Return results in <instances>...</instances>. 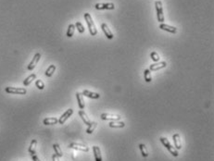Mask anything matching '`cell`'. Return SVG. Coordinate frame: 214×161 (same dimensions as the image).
<instances>
[{
    "instance_id": "obj_3",
    "label": "cell",
    "mask_w": 214,
    "mask_h": 161,
    "mask_svg": "<svg viewBox=\"0 0 214 161\" xmlns=\"http://www.w3.org/2000/svg\"><path fill=\"white\" fill-rule=\"evenodd\" d=\"M156 10H157V18L158 21H160V23L164 22V14H163V8H162V3L161 1H156L155 3Z\"/></svg>"
},
{
    "instance_id": "obj_18",
    "label": "cell",
    "mask_w": 214,
    "mask_h": 161,
    "mask_svg": "<svg viewBox=\"0 0 214 161\" xmlns=\"http://www.w3.org/2000/svg\"><path fill=\"white\" fill-rule=\"evenodd\" d=\"M76 98L78 101V106L81 109L84 108V95L80 93H76Z\"/></svg>"
},
{
    "instance_id": "obj_10",
    "label": "cell",
    "mask_w": 214,
    "mask_h": 161,
    "mask_svg": "<svg viewBox=\"0 0 214 161\" xmlns=\"http://www.w3.org/2000/svg\"><path fill=\"white\" fill-rule=\"evenodd\" d=\"M69 147L71 148V149H75V150H80V151H83V152H88L89 151V148L87 147L86 146H83V144H77V143H71L69 144Z\"/></svg>"
},
{
    "instance_id": "obj_20",
    "label": "cell",
    "mask_w": 214,
    "mask_h": 161,
    "mask_svg": "<svg viewBox=\"0 0 214 161\" xmlns=\"http://www.w3.org/2000/svg\"><path fill=\"white\" fill-rule=\"evenodd\" d=\"M36 146H37V140H35V139H34V140H32L31 144H30V146H29V150H28L31 155H35V148H36Z\"/></svg>"
},
{
    "instance_id": "obj_2",
    "label": "cell",
    "mask_w": 214,
    "mask_h": 161,
    "mask_svg": "<svg viewBox=\"0 0 214 161\" xmlns=\"http://www.w3.org/2000/svg\"><path fill=\"white\" fill-rule=\"evenodd\" d=\"M160 143L163 144V146L168 149V151L171 153L173 155V157H178V155H179L178 150L175 148V147H173L172 144H170V142L168 141L167 138H165V137H160Z\"/></svg>"
},
{
    "instance_id": "obj_14",
    "label": "cell",
    "mask_w": 214,
    "mask_h": 161,
    "mask_svg": "<svg viewBox=\"0 0 214 161\" xmlns=\"http://www.w3.org/2000/svg\"><path fill=\"white\" fill-rule=\"evenodd\" d=\"M172 140L174 143L175 148H176L177 150H180L181 148H182V142H181V138H180V135L178 133H175L172 136Z\"/></svg>"
},
{
    "instance_id": "obj_11",
    "label": "cell",
    "mask_w": 214,
    "mask_h": 161,
    "mask_svg": "<svg viewBox=\"0 0 214 161\" xmlns=\"http://www.w3.org/2000/svg\"><path fill=\"white\" fill-rule=\"evenodd\" d=\"M160 29H161L163 31H166V32H169V33H171V34H176V32H177L176 27L170 26V25L165 24V23H160Z\"/></svg>"
},
{
    "instance_id": "obj_24",
    "label": "cell",
    "mask_w": 214,
    "mask_h": 161,
    "mask_svg": "<svg viewBox=\"0 0 214 161\" xmlns=\"http://www.w3.org/2000/svg\"><path fill=\"white\" fill-rule=\"evenodd\" d=\"M139 149H140L141 154H142L143 157H144V158L149 157V152H147V149H146V146L144 144H139Z\"/></svg>"
},
{
    "instance_id": "obj_8",
    "label": "cell",
    "mask_w": 214,
    "mask_h": 161,
    "mask_svg": "<svg viewBox=\"0 0 214 161\" xmlns=\"http://www.w3.org/2000/svg\"><path fill=\"white\" fill-rule=\"evenodd\" d=\"M96 9H109L112 10L115 8V5L113 3H97L95 5Z\"/></svg>"
},
{
    "instance_id": "obj_15",
    "label": "cell",
    "mask_w": 214,
    "mask_h": 161,
    "mask_svg": "<svg viewBox=\"0 0 214 161\" xmlns=\"http://www.w3.org/2000/svg\"><path fill=\"white\" fill-rule=\"evenodd\" d=\"M93 152H94V155H95V161H102V155L99 147L96 146H93Z\"/></svg>"
},
{
    "instance_id": "obj_29",
    "label": "cell",
    "mask_w": 214,
    "mask_h": 161,
    "mask_svg": "<svg viewBox=\"0 0 214 161\" xmlns=\"http://www.w3.org/2000/svg\"><path fill=\"white\" fill-rule=\"evenodd\" d=\"M74 26H75V28L78 30V32H79L80 34H83L84 32V27L83 24L80 22V21H77V22L75 23Z\"/></svg>"
},
{
    "instance_id": "obj_6",
    "label": "cell",
    "mask_w": 214,
    "mask_h": 161,
    "mask_svg": "<svg viewBox=\"0 0 214 161\" xmlns=\"http://www.w3.org/2000/svg\"><path fill=\"white\" fill-rule=\"evenodd\" d=\"M40 58H41V54L40 53H36L35 55L34 56V57H32V61L29 63V65H28V67H27V69H28L29 71H32V69L36 67L38 61L40 60Z\"/></svg>"
},
{
    "instance_id": "obj_4",
    "label": "cell",
    "mask_w": 214,
    "mask_h": 161,
    "mask_svg": "<svg viewBox=\"0 0 214 161\" xmlns=\"http://www.w3.org/2000/svg\"><path fill=\"white\" fill-rule=\"evenodd\" d=\"M5 91L8 94H25L27 91L25 88H20V87H10L8 86L5 88Z\"/></svg>"
},
{
    "instance_id": "obj_31",
    "label": "cell",
    "mask_w": 214,
    "mask_h": 161,
    "mask_svg": "<svg viewBox=\"0 0 214 161\" xmlns=\"http://www.w3.org/2000/svg\"><path fill=\"white\" fill-rule=\"evenodd\" d=\"M52 159H53V161H59V158L58 157L56 154H54L52 155Z\"/></svg>"
},
{
    "instance_id": "obj_5",
    "label": "cell",
    "mask_w": 214,
    "mask_h": 161,
    "mask_svg": "<svg viewBox=\"0 0 214 161\" xmlns=\"http://www.w3.org/2000/svg\"><path fill=\"white\" fill-rule=\"evenodd\" d=\"M167 66V62L166 61H158V62H155L154 64H151L149 66V71H158L160 69H164L166 68Z\"/></svg>"
},
{
    "instance_id": "obj_1",
    "label": "cell",
    "mask_w": 214,
    "mask_h": 161,
    "mask_svg": "<svg viewBox=\"0 0 214 161\" xmlns=\"http://www.w3.org/2000/svg\"><path fill=\"white\" fill-rule=\"evenodd\" d=\"M84 20L86 21V24L88 26V29H89V32H90V34L92 36H95L97 34V31H96V25L94 23V21H93V19L91 17V15L89 13H84Z\"/></svg>"
},
{
    "instance_id": "obj_19",
    "label": "cell",
    "mask_w": 214,
    "mask_h": 161,
    "mask_svg": "<svg viewBox=\"0 0 214 161\" xmlns=\"http://www.w3.org/2000/svg\"><path fill=\"white\" fill-rule=\"evenodd\" d=\"M79 116L81 117V119L83 120V121L85 123V125L89 126V125L91 124V121H90V120L88 119V117H87V115L85 114V112H84V111L80 110V111H79Z\"/></svg>"
},
{
    "instance_id": "obj_23",
    "label": "cell",
    "mask_w": 214,
    "mask_h": 161,
    "mask_svg": "<svg viewBox=\"0 0 214 161\" xmlns=\"http://www.w3.org/2000/svg\"><path fill=\"white\" fill-rule=\"evenodd\" d=\"M53 149H54V151H55V154H56L58 158L63 157V153H62L61 149H60V147H59V146H58V144H53Z\"/></svg>"
},
{
    "instance_id": "obj_16",
    "label": "cell",
    "mask_w": 214,
    "mask_h": 161,
    "mask_svg": "<svg viewBox=\"0 0 214 161\" xmlns=\"http://www.w3.org/2000/svg\"><path fill=\"white\" fill-rule=\"evenodd\" d=\"M58 122V120L57 118H46L44 119L43 123L45 125H55Z\"/></svg>"
},
{
    "instance_id": "obj_21",
    "label": "cell",
    "mask_w": 214,
    "mask_h": 161,
    "mask_svg": "<svg viewBox=\"0 0 214 161\" xmlns=\"http://www.w3.org/2000/svg\"><path fill=\"white\" fill-rule=\"evenodd\" d=\"M35 79H36V74H34V73L31 74L30 76H28L23 80V85L24 86H28V85H30L32 83V80H34Z\"/></svg>"
},
{
    "instance_id": "obj_32",
    "label": "cell",
    "mask_w": 214,
    "mask_h": 161,
    "mask_svg": "<svg viewBox=\"0 0 214 161\" xmlns=\"http://www.w3.org/2000/svg\"><path fill=\"white\" fill-rule=\"evenodd\" d=\"M32 160H34V161H41V160L39 159V158H38L36 155H32Z\"/></svg>"
},
{
    "instance_id": "obj_28",
    "label": "cell",
    "mask_w": 214,
    "mask_h": 161,
    "mask_svg": "<svg viewBox=\"0 0 214 161\" xmlns=\"http://www.w3.org/2000/svg\"><path fill=\"white\" fill-rule=\"evenodd\" d=\"M150 57H151V60L154 62H158V61H160V55H158V54L157 52H155V51L150 54Z\"/></svg>"
},
{
    "instance_id": "obj_13",
    "label": "cell",
    "mask_w": 214,
    "mask_h": 161,
    "mask_svg": "<svg viewBox=\"0 0 214 161\" xmlns=\"http://www.w3.org/2000/svg\"><path fill=\"white\" fill-rule=\"evenodd\" d=\"M83 95H85L86 97H89V98H92V99H98L100 97V94H97V93H94V92H91V91H88V90H84L83 93H82Z\"/></svg>"
},
{
    "instance_id": "obj_26",
    "label": "cell",
    "mask_w": 214,
    "mask_h": 161,
    "mask_svg": "<svg viewBox=\"0 0 214 161\" xmlns=\"http://www.w3.org/2000/svg\"><path fill=\"white\" fill-rule=\"evenodd\" d=\"M144 77H145V80L146 83H150L152 80V75H151V71H149V69H145Z\"/></svg>"
},
{
    "instance_id": "obj_7",
    "label": "cell",
    "mask_w": 214,
    "mask_h": 161,
    "mask_svg": "<svg viewBox=\"0 0 214 161\" xmlns=\"http://www.w3.org/2000/svg\"><path fill=\"white\" fill-rule=\"evenodd\" d=\"M73 109L69 108L68 110H66L58 119V123H59V124H64L65 121L67 120L71 115H73Z\"/></svg>"
},
{
    "instance_id": "obj_27",
    "label": "cell",
    "mask_w": 214,
    "mask_h": 161,
    "mask_svg": "<svg viewBox=\"0 0 214 161\" xmlns=\"http://www.w3.org/2000/svg\"><path fill=\"white\" fill-rule=\"evenodd\" d=\"M96 125H97V123H96V122H91V124L88 126V128L86 129V132L88 133V134L93 133V132H94V131L96 130Z\"/></svg>"
},
{
    "instance_id": "obj_22",
    "label": "cell",
    "mask_w": 214,
    "mask_h": 161,
    "mask_svg": "<svg viewBox=\"0 0 214 161\" xmlns=\"http://www.w3.org/2000/svg\"><path fill=\"white\" fill-rule=\"evenodd\" d=\"M55 71H56V66H55V65H50L46 71L45 75L46 77H51L53 75V73L55 72Z\"/></svg>"
},
{
    "instance_id": "obj_30",
    "label": "cell",
    "mask_w": 214,
    "mask_h": 161,
    "mask_svg": "<svg viewBox=\"0 0 214 161\" xmlns=\"http://www.w3.org/2000/svg\"><path fill=\"white\" fill-rule=\"evenodd\" d=\"M35 86L39 90H44V88H45V83H43L42 80H35Z\"/></svg>"
},
{
    "instance_id": "obj_9",
    "label": "cell",
    "mask_w": 214,
    "mask_h": 161,
    "mask_svg": "<svg viewBox=\"0 0 214 161\" xmlns=\"http://www.w3.org/2000/svg\"><path fill=\"white\" fill-rule=\"evenodd\" d=\"M100 118H101L103 120L115 121V120H120V116H119V115H114V114H109V113H103V114H101Z\"/></svg>"
},
{
    "instance_id": "obj_17",
    "label": "cell",
    "mask_w": 214,
    "mask_h": 161,
    "mask_svg": "<svg viewBox=\"0 0 214 161\" xmlns=\"http://www.w3.org/2000/svg\"><path fill=\"white\" fill-rule=\"evenodd\" d=\"M108 126L111 128H123L125 126V123L123 121H119V120H115V121H111L108 123Z\"/></svg>"
},
{
    "instance_id": "obj_12",
    "label": "cell",
    "mask_w": 214,
    "mask_h": 161,
    "mask_svg": "<svg viewBox=\"0 0 214 161\" xmlns=\"http://www.w3.org/2000/svg\"><path fill=\"white\" fill-rule=\"evenodd\" d=\"M101 29H102V31L104 32V34H105V35L107 36V38L108 39H112L113 37H114V35H113V34H112V32L109 30V28H108V26L106 24V23H102L101 24Z\"/></svg>"
},
{
    "instance_id": "obj_25",
    "label": "cell",
    "mask_w": 214,
    "mask_h": 161,
    "mask_svg": "<svg viewBox=\"0 0 214 161\" xmlns=\"http://www.w3.org/2000/svg\"><path fill=\"white\" fill-rule=\"evenodd\" d=\"M74 31H75V26H74V24H70L69 27H68V30H67V36L69 37V38H70V37L73 36Z\"/></svg>"
}]
</instances>
